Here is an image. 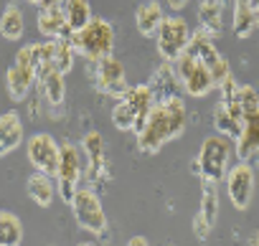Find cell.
<instances>
[{
    "instance_id": "obj_13",
    "label": "cell",
    "mask_w": 259,
    "mask_h": 246,
    "mask_svg": "<svg viewBox=\"0 0 259 246\" xmlns=\"http://www.w3.org/2000/svg\"><path fill=\"white\" fill-rule=\"evenodd\" d=\"M51 178H54V175L36 170V173H33V175L26 180L28 198H31L36 206H41V208H49V206L54 203L56 193H59V188H56V180H51Z\"/></svg>"
},
{
    "instance_id": "obj_21",
    "label": "cell",
    "mask_w": 259,
    "mask_h": 246,
    "mask_svg": "<svg viewBox=\"0 0 259 246\" xmlns=\"http://www.w3.org/2000/svg\"><path fill=\"white\" fill-rule=\"evenodd\" d=\"M23 31H26V23H23V13L16 3L6 6L3 16H0V36L6 41H21L23 38Z\"/></svg>"
},
{
    "instance_id": "obj_1",
    "label": "cell",
    "mask_w": 259,
    "mask_h": 246,
    "mask_svg": "<svg viewBox=\"0 0 259 246\" xmlns=\"http://www.w3.org/2000/svg\"><path fill=\"white\" fill-rule=\"evenodd\" d=\"M186 104L181 96H168V99H155L150 107L143 127L135 132L138 135V147L148 155H155L165 142L181 137L186 132Z\"/></svg>"
},
{
    "instance_id": "obj_33",
    "label": "cell",
    "mask_w": 259,
    "mask_h": 246,
    "mask_svg": "<svg viewBox=\"0 0 259 246\" xmlns=\"http://www.w3.org/2000/svg\"><path fill=\"white\" fill-rule=\"evenodd\" d=\"M16 66L38 81V76H36V69H33V64H31V56H28V46H23V48L18 51V56H16Z\"/></svg>"
},
{
    "instance_id": "obj_11",
    "label": "cell",
    "mask_w": 259,
    "mask_h": 246,
    "mask_svg": "<svg viewBox=\"0 0 259 246\" xmlns=\"http://www.w3.org/2000/svg\"><path fill=\"white\" fill-rule=\"evenodd\" d=\"M84 155H87V178L92 185H102L109 175L107 168V153H104V140L99 132H87L81 140Z\"/></svg>"
},
{
    "instance_id": "obj_37",
    "label": "cell",
    "mask_w": 259,
    "mask_h": 246,
    "mask_svg": "<svg viewBox=\"0 0 259 246\" xmlns=\"http://www.w3.org/2000/svg\"><path fill=\"white\" fill-rule=\"evenodd\" d=\"M51 6H61V0H41V8H51Z\"/></svg>"
},
{
    "instance_id": "obj_15",
    "label": "cell",
    "mask_w": 259,
    "mask_h": 246,
    "mask_svg": "<svg viewBox=\"0 0 259 246\" xmlns=\"http://www.w3.org/2000/svg\"><path fill=\"white\" fill-rule=\"evenodd\" d=\"M256 153H259V119L256 114H251V117H244L241 132L236 137V155L239 160L249 163Z\"/></svg>"
},
{
    "instance_id": "obj_29",
    "label": "cell",
    "mask_w": 259,
    "mask_h": 246,
    "mask_svg": "<svg viewBox=\"0 0 259 246\" xmlns=\"http://www.w3.org/2000/svg\"><path fill=\"white\" fill-rule=\"evenodd\" d=\"M122 99H127L130 104H133V107L138 109V114H140V119H143V122H145V117H148L150 107L155 104V96H153V91H150V86H148V84L130 86V89H127V94H124Z\"/></svg>"
},
{
    "instance_id": "obj_41",
    "label": "cell",
    "mask_w": 259,
    "mask_h": 246,
    "mask_svg": "<svg viewBox=\"0 0 259 246\" xmlns=\"http://www.w3.org/2000/svg\"><path fill=\"white\" fill-rule=\"evenodd\" d=\"M224 3H226V0H224Z\"/></svg>"
},
{
    "instance_id": "obj_38",
    "label": "cell",
    "mask_w": 259,
    "mask_h": 246,
    "mask_svg": "<svg viewBox=\"0 0 259 246\" xmlns=\"http://www.w3.org/2000/svg\"><path fill=\"white\" fill-rule=\"evenodd\" d=\"M249 241H254V243H259V233H254V236H251Z\"/></svg>"
},
{
    "instance_id": "obj_23",
    "label": "cell",
    "mask_w": 259,
    "mask_h": 246,
    "mask_svg": "<svg viewBox=\"0 0 259 246\" xmlns=\"http://www.w3.org/2000/svg\"><path fill=\"white\" fill-rule=\"evenodd\" d=\"M231 31L236 38H249L256 31V21L246 0H234V13H231Z\"/></svg>"
},
{
    "instance_id": "obj_10",
    "label": "cell",
    "mask_w": 259,
    "mask_h": 246,
    "mask_svg": "<svg viewBox=\"0 0 259 246\" xmlns=\"http://www.w3.org/2000/svg\"><path fill=\"white\" fill-rule=\"evenodd\" d=\"M97 86L107 96H114V99H122L130 89V81L124 76V66L112 54L97 61Z\"/></svg>"
},
{
    "instance_id": "obj_19",
    "label": "cell",
    "mask_w": 259,
    "mask_h": 246,
    "mask_svg": "<svg viewBox=\"0 0 259 246\" xmlns=\"http://www.w3.org/2000/svg\"><path fill=\"white\" fill-rule=\"evenodd\" d=\"M224 0H201L198 6L201 28H206L211 36H219L224 31Z\"/></svg>"
},
{
    "instance_id": "obj_14",
    "label": "cell",
    "mask_w": 259,
    "mask_h": 246,
    "mask_svg": "<svg viewBox=\"0 0 259 246\" xmlns=\"http://www.w3.org/2000/svg\"><path fill=\"white\" fill-rule=\"evenodd\" d=\"M23 142V122L16 112L0 114V158L13 153Z\"/></svg>"
},
{
    "instance_id": "obj_27",
    "label": "cell",
    "mask_w": 259,
    "mask_h": 246,
    "mask_svg": "<svg viewBox=\"0 0 259 246\" xmlns=\"http://www.w3.org/2000/svg\"><path fill=\"white\" fill-rule=\"evenodd\" d=\"M23 241V223L16 213L0 211V246H18Z\"/></svg>"
},
{
    "instance_id": "obj_35",
    "label": "cell",
    "mask_w": 259,
    "mask_h": 246,
    "mask_svg": "<svg viewBox=\"0 0 259 246\" xmlns=\"http://www.w3.org/2000/svg\"><path fill=\"white\" fill-rule=\"evenodd\" d=\"M127 243H130V246H145V243H148V238H145V236H133Z\"/></svg>"
},
{
    "instance_id": "obj_8",
    "label": "cell",
    "mask_w": 259,
    "mask_h": 246,
    "mask_svg": "<svg viewBox=\"0 0 259 246\" xmlns=\"http://www.w3.org/2000/svg\"><path fill=\"white\" fill-rule=\"evenodd\" d=\"M26 155H28V163H31L36 170L49 173V175H56L59 160H61V145H59L49 132H38V135L28 137V142H26Z\"/></svg>"
},
{
    "instance_id": "obj_28",
    "label": "cell",
    "mask_w": 259,
    "mask_h": 246,
    "mask_svg": "<svg viewBox=\"0 0 259 246\" xmlns=\"http://www.w3.org/2000/svg\"><path fill=\"white\" fill-rule=\"evenodd\" d=\"M74 56H76L74 33L71 36L54 38V69H59L61 74H69L71 66H74Z\"/></svg>"
},
{
    "instance_id": "obj_12",
    "label": "cell",
    "mask_w": 259,
    "mask_h": 246,
    "mask_svg": "<svg viewBox=\"0 0 259 246\" xmlns=\"http://www.w3.org/2000/svg\"><path fill=\"white\" fill-rule=\"evenodd\" d=\"M148 86H150V91H153V96L155 99H168V96H178V89H181V79H178V74H176V69L170 66V61H163L155 71H153V76H150V81H148Z\"/></svg>"
},
{
    "instance_id": "obj_39",
    "label": "cell",
    "mask_w": 259,
    "mask_h": 246,
    "mask_svg": "<svg viewBox=\"0 0 259 246\" xmlns=\"http://www.w3.org/2000/svg\"><path fill=\"white\" fill-rule=\"evenodd\" d=\"M28 3H33V6H41V0H28Z\"/></svg>"
},
{
    "instance_id": "obj_36",
    "label": "cell",
    "mask_w": 259,
    "mask_h": 246,
    "mask_svg": "<svg viewBox=\"0 0 259 246\" xmlns=\"http://www.w3.org/2000/svg\"><path fill=\"white\" fill-rule=\"evenodd\" d=\"M186 3H188V0H168V6H170L173 11H183Z\"/></svg>"
},
{
    "instance_id": "obj_25",
    "label": "cell",
    "mask_w": 259,
    "mask_h": 246,
    "mask_svg": "<svg viewBox=\"0 0 259 246\" xmlns=\"http://www.w3.org/2000/svg\"><path fill=\"white\" fill-rule=\"evenodd\" d=\"M64 16L71 33H79L92 21V6L89 0H64Z\"/></svg>"
},
{
    "instance_id": "obj_2",
    "label": "cell",
    "mask_w": 259,
    "mask_h": 246,
    "mask_svg": "<svg viewBox=\"0 0 259 246\" xmlns=\"http://www.w3.org/2000/svg\"><path fill=\"white\" fill-rule=\"evenodd\" d=\"M74 46L76 54H81L89 61H99L112 54L114 48V28L104 18H92L79 33H74Z\"/></svg>"
},
{
    "instance_id": "obj_34",
    "label": "cell",
    "mask_w": 259,
    "mask_h": 246,
    "mask_svg": "<svg viewBox=\"0 0 259 246\" xmlns=\"http://www.w3.org/2000/svg\"><path fill=\"white\" fill-rule=\"evenodd\" d=\"M246 6L251 8V13H254V21H256V28H259V0H246Z\"/></svg>"
},
{
    "instance_id": "obj_18",
    "label": "cell",
    "mask_w": 259,
    "mask_h": 246,
    "mask_svg": "<svg viewBox=\"0 0 259 246\" xmlns=\"http://www.w3.org/2000/svg\"><path fill=\"white\" fill-rule=\"evenodd\" d=\"M163 18H165V16H163V6L158 3V0H148V3H143V6L138 8V13H135V26H138L140 36L150 38V36L158 33Z\"/></svg>"
},
{
    "instance_id": "obj_16",
    "label": "cell",
    "mask_w": 259,
    "mask_h": 246,
    "mask_svg": "<svg viewBox=\"0 0 259 246\" xmlns=\"http://www.w3.org/2000/svg\"><path fill=\"white\" fill-rule=\"evenodd\" d=\"M38 31L46 38H61V36H71L69 26H66V16H64V6H51V8H41L38 13Z\"/></svg>"
},
{
    "instance_id": "obj_24",
    "label": "cell",
    "mask_w": 259,
    "mask_h": 246,
    "mask_svg": "<svg viewBox=\"0 0 259 246\" xmlns=\"http://www.w3.org/2000/svg\"><path fill=\"white\" fill-rule=\"evenodd\" d=\"M33 81H36V79L28 76L26 71H21L18 66H13V69L6 71V91H8V96H11L13 102H23V99L31 94Z\"/></svg>"
},
{
    "instance_id": "obj_20",
    "label": "cell",
    "mask_w": 259,
    "mask_h": 246,
    "mask_svg": "<svg viewBox=\"0 0 259 246\" xmlns=\"http://www.w3.org/2000/svg\"><path fill=\"white\" fill-rule=\"evenodd\" d=\"M198 216L211 228L216 226V218H219V183L201 178V208H198Z\"/></svg>"
},
{
    "instance_id": "obj_3",
    "label": "cell",
    "mask_w": 259,
    "mask_h": 246,
    "mask_svg": "<svg viewBox=\"0 0 259 246\" xmlns=\"http://www.w3.org/2000/svg\"><path fill=\"white\" fill-rule=\"evenodd\" d=\"M229 158H231V137H226V135H211V137H206L203 145H201V153L196 158L198 175L203 180L221 183L226 178Z\"/></svg>"
},
{
    "instance_id": "obj_40",
    "label": "cell",
    "mask_w": 259,
    "mask_h": 246,
    "mask_svg": "<svg viewBox=\"0 0 259 246\" xmlns=\"http://www.w3.org/2000/svg\"><path fill=\"white\" fill-rule=\"evenodd\" d=\"M256 119H259V112H256Z\"/></svg>"
},
{
    "instance_id": "obj_9",
    "label": "cell",
    "mask_w": 259,
    "mask_h": 246,
    "mask_svg": "<svg viewBox=\"0 0 259 246\" xmlns=\"http://www.w3.org/2000/svg\"><path fill=\"white\" fill-rule=\"evenodd\" d=\"M226 195L236 211H246L254 195V170L249 163H236L231 170H226Z\"/></svg>"
},
{
    "instance_id": "obj_6",
    "label": "cell",
    "mask_w": 259,
    "mask_h": 246,
    "mask_svg": "<svg viewBox=\"0 0 259 246\" xmlns=\"http://www.w3.org/2000/svg\"><path fill=\"white\" fill-rule=\"evenodd\" d=\"M173 64H176V74L181 79V86L193 99H203V96L211 94V89H216L213 79H211V71L198 59H193L191 54H181Z\"/></svg>"
},
{
    "instance_id": "obj_26",
    "label": "cell",
    "mask_w": 259,
    "mask_h": 246,
    "mask_svg": "<svg viewBox=\"0 0 259 246\" xmlns=\"http://www.w3.org/2000/svg\"><path fill=\"white\" fill-rule=\"evenodd\" d=\"M213 125H216L219 135H226V137L236 140V137H239V132H241L244 119H239L236 114H231V109H229L224 102H219V104H216V109H213Z\"/></svg>"
},
{
    "instance_id": "obj_31",
    "label": "cell",
    "mask_w": 259,
    "mask_h": 246,
    "mask_svg": "<svg viewBox=\"0 0 259 246\" xmlns=\"http://www.w3.org/2000/svg\"><path fill=\"white\" fill-rule=\"evenodd\" d=\"M208 71H211V79H213V86H219V84H221V81H224L226 76H231V69H229V61H226L224 56H221V59H219V61H216V64H213V66L208 69Z\"/></svg>"
},
{
    "instance_id": "obj_5",
    "label": "cell",
    "mask_w": 259,
    "mask_h": 246,
    "mask_svg": "<svg viewBox=\"0 0 259 246\" xmlns=\"http://www.w3.org/2000/svg\"><path fill=\"white\" fill-rule=\"evenodd\" d=\"M155 38H158V54H160V59L173 64L181 54H186L188 41H191V28H188V23L181 16H170V18H163Z\"/></svg>"
},
{
    "instance_id": "obj_17",
    "label": "cell",
    "mask_w": 259,
    "mask_h": 246,
    "mask_svg": "<svg viewBox=\"0 0 259 246\" xmlns=\"http://www.w3.org/2000/svg\"><path fill=\"white\" fill-rule=\"evenodd\" d=\"M38 84H41V94L46 99L49 107H61L64 104V96H66V84H64V74L59 69H46L41 76H38Z\"/></svg>"
},
{
    "instance_id": "obj_4",
    "label": "cell",
    "mask_w": 259,
    "mask_h": 246,
    "mask_svg": "<svg viewBox=\"0 0 259 246\" xmlns=\"http://www.w3.org/2000/svg\"><path fill=\"white\" fill-rule=\"evenodd\" d=\"M71 211H74L76 223L84 231H89L94 236H102L107 231V216H104V208H102L94 188H79L71 201Z\"/></svg>"
},
{
    "instance_id": "obj_30",
    "label": "cell",
    "mask_w": 259,
    "mask_h": 246,
    "mask_svg": "<svg viewBox=\"0 0 259 246\" xmlns=\"http://www.w3.org/2000/svg\"><path fill=\"white\" fill-rule=\"evenodd\" d=\"M236 99H239V107H241L244 117H251V114L259 112V91L254 86H239Z\"/></svg>"
},
{
    "instance_id": "obj_22",
    "label": "cell",
    "mask_w": 259,
    "mask_h": 246,
    "mask_svg": "<svg viewBox=\"0 0 259 246\" xmlns=\"http://www.w3.org/2000/svg\"><path fill=\"white\" fill-rule=\"evenodd\" d=\"M112 122H114V127L122 130V132H138L143 127V119L138 114V109L130 104L127 99H119L112 109Z\"/></svg>"
},
{
    "instance_id": "obj_32",
    "label": "cell",
    "mask_w": 259,
    "mask_h": 246,
    "mask_svg": "<svg viewBox=\"0 0 259 246\" xmlns=\"http://www.w3.org/2000/svg\"><path fill=\"white\" fill-rule=\"evenodd\" d=\"M216 89L221 91V102H231V99H236V94H239V84H236L234 76H226Z\"/></svg>"
},
{
    "instance_id": "obj_7",
    "label": "cell",
    "mask_w": 259,
    "mask_h": 246,
    "mask_svg": "<svg viewBox=\"0 0 259 246\" xmlns=\"http://www.w3.org/2000/svg\"><path fill=\"white\" fill-rule=\"evenodd\" d=\"M84 173V160L79 155V150L74 145H61V160H59V170H56V188L64 203L71 206L76 190H79V180Z\"/></svg>"
}]
</instances>
